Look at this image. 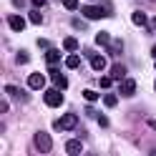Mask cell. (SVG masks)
<instances>
[{
  "label": "cell",
  "instance_id": "cell-1",
  "mask_svg": "<svg viewBox=\"0 0 156 156\" xmlns=\"http://www.w3.org/2000/svg\"><path fill=\"white\" fill-rule=\"evenodd\" d=\"M78 126V116L76 113H66V116H61L55 123H53V129L55 131H71V129H76Z\"/></svg>",
  "mask_w": 156,
  "mask_h": 156
},
{
  "label": "cell",
  "instance_id": "cell-2",
  "mask_svg": "<svg viewBox=\"0 0 156 156\" xmlns=\"http://www.w3.org/2000/svg\"><path fill=\"white\" fill-rule=\"evenodd\" d=\"M43 101H45V106H51V108L63 106V91H61V88H48V91L43 93Z\"/></svg>",
  "mask_w": 156,
  "mask_h": 156
},
{
  "label": "cell",
  "instance_id": "cell-3",
  "mask_svg": "<svg viewBox=\"0 0 156 156\" xmlns=\"http://www.w3.org/2000/svg\"><path fill=\"white\" fill-rule=\"evenodd\" d=\"M33 141H35V149L41 151V154H48V151L53 149V141H51V136H48L45 131H38L33 136Z\"/></svg>",
  "mask_w": 156,
  "mask_h": 156
},
{
  "label": "cell",
  "instance_id": "cell-4",
  "mask_svg": "<svg viewBox=\"0 0 156 156\" xmlns=\"http://www.w3.org/2000/svg\"><path fill=\"white\" fill-rule=\"evenodd\" d=\"M83 15L86 18H91V20H101V18L108 15V10L101 5H83Z\"/></svg>",
  "mask_w": 156,
  "mask_h": 156
},
{
  "label": "cell",
  "instance_id": "cell-5",
  "mask_svg": "<svg viewBox=\"0 0 156 156\" xmlns=\"http://www.w3.org/2000/svg\"><path fill=\"white\" fill-rule=\"evenodd\" d=\"M51 78H53V83H55V88H61V91H66L68 88V78L58 71L55 66H51Z\"/></svg>",
  "mask_w": 156,
  "mask_h": 156
},
{
  "label": "cell",
  "instance_id": "cell-6",
  "mask_svg": "<svg viewBox=\"0 0 156 156\" xmlns=\"http://www.w3.org/2000/svg\"><path fill=\"white\" fill-rule=\"evenodd\" d=\"M86 55H88V61H91V68H93V71H103V68L108 66V63H106V58H103V55L93 53V51H88Z\"/></svg>",
  "mask_w": 156,
  "mask_h": 156
},
{
  "label": "cell",
  "instance_id": "cell-7",
  "mask_svg": "<svg viewBox=\"0 0 156 156\" xmlns=\"http://www.w3.org/2000/svg\"><path fill=\"white\" fill-rule=\"evenodd\" d=\"M43 86H45V76H43V73H30V76H28V88L41 91Z\"/></svg>",
  "mask_w": 156,
  "mask_h": 156
},
{
  "label": "cell",
  "instance_id": "cell-8",
  "mask_svg": "<svg viewBox=\"0 0 156 156\" xmlns=\"http://www.w3.org/2000/svg\"><path fill=\"white\" fill-rule=\"evenodd\" d=\"M119 88H121V96H126V98H129V96L136 93V81H133V78H123Z\"/></svg>",
  "mask_w": 156,
  "mask_h": 156
},
{
  "label": "cell",
  "instance_id": "cell-9",
  "mask_svg": "<svg viewBox=\"0 0 156 156\" xmlns=\"http://www.w3.org/2000/svg\"><path fill=\"white\" fill-rule=\"evenodd\" d=\"M81 151H83V144L78 141V139H73V141H68V144H66V154H71V156H78Z\"/></svg>",
  "mask_w": 156,
  "mask_h": 156
},
{
  "label": "cell",
  "instance_id": "cell-10",
  "mask_svg": "<svg viewBox=\"0 0 156 156\" xmlns=\"http://www.w3.org/2000/svg\"><path fill=\"white\" fill-rule=\"evenodd\" d=\"M8 25H10L13 30H23V28H25V20H23L20 15H8Z\"/></svg>",
  "mask_w": 156,
  "mask_h": 156
},
{
  "label": "cell",
  "instance_id": "cell-11",
  "mask_svg": "<svg viewBox=\"0 0 156 156\" xmlns=\"http://www.w3.org/2000/svg\"><path fill=\"white\" fill-rule=\"evenodd\" d=\"M58 61H61V51H55V48H48V51H45V63H48V66H55Z\"/></svg>",
  "mask_w": 156,
  "mask_h": 156
},
{
  "label": "cell",
  "instance_id": "cell-12",
  "mask_svg": "<svg viewBox=\"0 0 156 156\" xmlns=\"http://www.w3.org/2000/svg\"><path fill=\"white\" fill-rule=\"evenodd\" d=\"M5 91L13 96V98H18V101H28V93L25 91H20V88H15V86H5Z\"/></svg>",
  "mask_w": 156,
  "mask_h": 156
},
{
  "label": "cell",
  "instance_id": "cell-13",
  "mask_svg": "<svg viewBox=\"0 0 156 156\" xmlns=\"http://www.w3.org/2000/svg\"><path fill=\"white\" fill-rule=\"evenodd\" d=\"M111 76L116 78V81H123V78H126V66H121V63L111 66Z\"/></svg>",
  "mask_w": 156,
  "mask_h": 156
},
{
  "label": "cell",
  "instance_id": "cell-14",
  "mask_svg": "<svg viewBox=\"0 0 156 156\" xmlns=\"http://www.w3.org/2000/svg\"><path fill=\"white\" fill-rule=\"evenodd\" d=\"M131 20H133L136 25H146V23H149V18H146V13H141V10H136V13L131 15Z\"/></svg>",
  "mask_w": 156,
  "mask_h": 156
},
{
  "label": "cell",
  "instance_id": "cell-15",
  "mask_svg": "<svg viewBox=\"0 0 156 156\" xmlns=\"http://www.w3.org/2000/svg\"><path fill=\"white\" fill-rule=\"evenodd\" d=\"M63 48H66L68 53H76V51H78V41H76V38H66V41H63Z\"/></svg>",
  "mask_w": 156,
  "mask_h": 156
},
{
  "label": "cell",
  "instance_id": "cell-16",
  "mask_svg": "<svg viewBox=\"0 0 156 156\" xmlns=\"http://www.w3.org/2000/svg\"><path fill=\"white\" fill-rule=\"evenodd\" d=\"M28 20H30V23H35V25H41V23H43V15H41V10H38V8H35V10H30Z\"/></svg>",
  "mask_w": 156,
  "mask_h": 156
},
{
  "label": "cell",
  "instance_id": "cell-17",
  "mask_svg": "<svg viewBox=\"0 0 156 156\" xmlns=\"http://www.w3.org/2000/svg\"><path fill=\"white\" fill-rule=\"evenodd\" d=\"M66 66H68V68H78V66H81V58H78L76 53H71V55L66 58Z\"/></svg>",
  "mask_w": 156,
  "mask_h": 156
},
{
  "label": "cell",
  "instance_id": "cell-18",
  "mask_svg": "<svg viewBox=\"0 0 156 156\" xmlns=\"http://www.w3.org/2000/svg\"><path fill=\"white\" fill-rule=\"evenodd\" d=\"M98 86H101V88H103V91H108V88H111V86H113V76H103Z\"/></svg>",
  "mask_w": 156,
  "mask_h": 156
},
{
  "label": "cell",
  "instance_id": "cell-19",
  "mask_svg": "<svg viewBox=\"0 0 156 156\" xmlns=\"http://www.w3.org/2000/svg\"><path fill=\"white\" fill-rule=\"evenodd\" d=\"M96 43H98V45H108L111 43V35L108 33H98V35H96Z\"/></svg>",
  "mask_w": 156,
  "mask_h": 156
},
{
  "label": "cell",
  "instance_id": "cell-20",
  "mask_svg": "<svg viewBox=\"0 0 156 156\" xmlns=\"http://www.w3.org/2000/svg\"><path fill=\"white\" fill-rule=\"evenodd\" d=\"M108 51H111V53H113V55H119V53H121V51H123V48H121V41H113V43H111V45H108Z\"/></svg>",
  "mask_w": 156,
  "mask_h": 156
},
{
  "label": "cell",
  "instance_id": "cell-21",
  "mask_svg": "<svg viewBox=\"0 0 156 156\" xmlns=\"http://www.w3.org/2000/svg\"><path fill=\"white\" fill-rule=\"evenodd\" d=\"M103 103H106V106H116V103H119V98H116L113 93H106V96H103Z\"/></svg>",
  "mask_w": 156,
  "mask_h": 156
},
{
  "label": "cell",
  "instance_id": "cell-22",
  "mask_svg": "<svg viewBox=\"0 0 156 156\" xmlns=\"http://www.w3.org/2000/svg\"><path fill=\"white\" fill-rule=\"evenodd\" d=\"M83 98L93 103V101H98V93H96V91H83Z\"/></svg>",
  "mask_w": 156,
  "mask_h": 156
},
{
  "label": "cell",
  "instance_id": "cell-23",
  "mask_svg": "<svg viewBox=\"0 0 156 156\" xmlns=\"http://www.w3.org/2000/svg\"><path fill=\"white\" fill-rule=\"evenodd\" d=\"M63 5H66V10H76V8H78V0H63Z\"/></svg>",
  "mask_w": 156,
  "mask_h": 156
},
{
  "label": "cell",
  "instance_id": "cell-24",
  "mask_svg": "<svg viewBox=\"0 0 156 156\" xmlns=\"http://www.w3.org/2000/svg\"><path fill=\"white\" fill-rule=\"evenodd\" d=\"M28 58H30V55H28L25 51H20V53H18V63H28Z\"/></svg>",
  "mask_w": 156,
  "mask_h": 156
},
{
  "label": "cell",
  "instance_id": "cell-25",
  "mask_svg": "<svg viewBox=\"0 0 156 156\" xmlns=\"http://www.w3.org/2000/svg\"><path fill=\"white\" fill-rule=\"evenodd\" d=\"M98 123H101L103 129H106V126H108V119H106V116H98Z\"/></svg>",
  "mask_w": 156,
  "mask_h": 156
},
{
  "label": "cell",
  "instance_id": "cell-26",
  "mask_svg": "<svg viewBox=\"0 0 156 156\" xmlns=\"http://www.w3.org/2000/svg\"><path fill=\"white\" fill-rule=\"evenodd\" d=\"M38 45H41L43 51H48V48H51V43H48V41H38Z\"/></svg>",
  "mask_w": 156,
  "mask_h": 156
},
{
  "label": "cell",
  "instance_id": "cell-27",
  "mask_svg": "<svg viewBox=\"0 0 156 156\" xmlns=\"http://www.w3.org/2000/svg\"><path fill=\"white\" fill-rule=\"evenodd\" d=\"M33 5H35V8H41V5H45V0H33Z\"/></svg>",
  "mask_w": 156,
  "mask_h": 156
},
{
  "label": "cell",
  "instance_id": "cell-28",
  "mask_svg": "<svg viewBox=\"0 0 156 156\" xmlns=\"http://www.w3.org/2000/svg\"><path fill=\"white\" fill-rule=\"evenodd\" d=\"M149 126H151V129L156 131V119H151V121H149Z\"/></svg>",
  "mask_w": 156,
  "mask_h": 156
},
{
  "label": "cell",
  "instance_id": "cell-29",
  "mask_svg": "<svg viewBox=\"0 0 156 156\" xmlns=\"http://www.w3.org/2000/svg\"><path fill=\"white\" fill-rule=\"evenodd\" d=\"M151 55H154V58H156V45H154V48H151Z\"/></svg>",
  "mask_w": 156,
  "mask_h": 156
},
{
  "label": "cell",
  "instance_id": "cell-30",
  "mask_svg": "<svg viewBox=\"0 0 156 156\" xmlns=\"http://www.w3.org/2000/svg\"><path fill=\"white\" fill-rule=\"evenodd\" d=\"M154 91H156V83H154Z\"/></svg>",
  "mask_w": 156,
  "mask_h": 156
},
{
  "label": "cell",
  "instance_id": "cell-31",
  "mask_svg": "<svg viewBox=\"0 0 156 156\" xmlns=\"http://www.w3.org/2000/svg\"><path fill=\"white\" fill-rule=\"evenodd\" d=\"M154 25H156V18H154Z\"/></svg>",
  "mask_w": 156,
  "mask_h": 156
}]
</instances>
